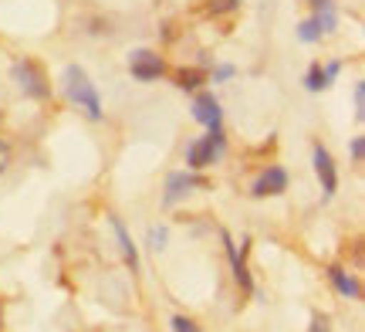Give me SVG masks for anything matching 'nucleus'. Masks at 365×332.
I'll list each match as a JSON object with an SVG mask.
<instances>
[{"label":"nucleus","mask_w":365,"mask_h":332,"mask_svg":"<svg viewBox=\"0 0 365 332\" xmlns=\"http://www.w3.org/2000/svg\"><path fill=\"white\" fill-rule=\"evenodd\" d=\"M61 89H65L68 102L75 109H81L91 122L102 119V95L95 89V81L88 79V71L81 65H68L65 75H61Z\"/></svg>","instance_id":"1"},{"label":"nucleus","mask_w":365,"mask_h":332,"mask_svg":"<svg viewBox=\"0 0 365 332\" xmlns=\"http://www.w3.org/2000/svg\"><path fill=\"white\" fill-rule=\"evenodd\" d=\"M11 79L17 81V89H21L27 99H38V102L51 99V79H48L44 65L34 61V58H17L11 68Z\"/></svg>","instance_id":"2"},{"label":"nucleus","mask_w":365,"mask_h":332,"mask_svg":"<svg viewBox=\"0 0 365 332\" xmlns=\"http://www.w3.org/2000/svg\"><path fill=\"white\" fill-rule=\"evenodd\" d=\"M223 129H210L207 136H200L193 139L190 146H186V166L190 170H207L213 160H220L223 156Z\"/></svg>","instance_id":"3"},{"label":"nucleus","mask_w":365,"mask_h":332,"mask_svg":"<svg viewBox=\"0 0 365 332\" xmlns=\"http://www.w3.org/2000/svg\"><path fill=\"white\" fill-rule=\"evenodd\" d=\"M129 71H132V79L135 81H156L163 79V71H166V61L159 58L156 51H149V48H139V51H132L129 54Z\"/></svg>","instance_id":"4"},{"label":"nucleus","mask_w":365,"mask_h":332,"mask_svg":"<svg viewBox=\"0 0 365 332\" xmlns=\"http://www.w3.org/2000/svg\"><path fill=\"white\" fill-rule=\"evenodd\" d=\"M196 186L203 190V186H210V180H207V176H200L196 170H190V173H173L170 180H166V193H163V203H166V207H173L176 200L186 197V193H190V190H196Z\"/></svg>","instance_id":"5"},{"label":"nucleus","mask_w":365,"mask_h":332,"mask_svg":"<svg viewBox=\"0 0 365 332\" xmlns=\"http://www.w3.org/2000/svg\"><path fill=\"white\" fill-rule=\"evenodd\" d=\"M312 163H314V173H318V180H322V190H325V197H331V193L339 190V170H335V160H331V153H328L322 143L312 149Z\"/></svg>","instance_id":"6"},{"label":"nucleus","mask_w":365,"mask_h":332,"mask_svg":"<svg viewBox=\"0 0 365 332\" xmlns=\"http://www.w3.org/2000/svg\"><path fill=\"white\" fill-rule=\"evenodd\" d=\"M284 190H287V170L284 166H267V170L254 180V186H250L254 197H277V193H284Z\"/></svg>","instance_id":"7"},{"label":"nucleus","mask_w":365,"mask_h":332,"mask_svg":"<svg viewBox=\"0 0 365 332\" xmlns=\"http://www.w3.org/2000/svg\"><path fill=\"white\" fill-rule=\"evenodd\" d=\"M193 119L207 129H220L223 122V112H220V102L213 99V92H200L193 99Z\"/></svg>","instance_id":"8"},{"label":"nucleus","mask_w":365,"mask_h":332,"mask_svg":"<svg viewBox=\"0 0 365 332\" xmlns=\"http://www.w3.org/2000/svg\"><path fill=\"white\" fill-rule=\"evenodd\" d=\"M328 278H331V285H335V292H339L341 298H352V302H359V298H362V285H359V278H355V275H349L345 268L331 265V268H328Z\"/></svg>","instance_id":"9"},{"label":"nucleus","mask_w":365,"mask_h":332,"mask_svg":"<svg viewBox=\"0 0 365 332\" xmlns=\"http://www.w3.org/2000/svg\"><path fill=\"white\" fill-rule=\"evenodd\" d=\"M108 224H112V231H115L118 248H122V258H125V265H129L132 271H139V251H135V244H132V238H129V231H125V224H122L118 217H108Z\"/></svg>","instance_id":"10"},{"label":"nucleus","mask_w":365,"mask_h":332,"mask_svg":"<svg viewBox=\"0 0 365 332\" xmlns=\"http://www.w3.org/2000/svg\"><path fill=\"white\" fill-rule=\"evenodd\" d=\"M223 244H227V254H230V265H234V278L237 285L244 288V292H254V278H250V271H247V261L237 254L234 248V241H230V234H223Z\"/></svg>","instance_id":"11"},{"label":"nucleus","mask_w":365,"mask_h":332,"mask_svg":"<svg viewBox=\"0 0 365 332\" xmlns=\"http://www.w3.org/2000/svg\"><path fill=\"white\" fill-rule=\"evenodd\" d=\"M328 85H331V75H328V68H322L318 61H314V65L308 68V75H304V89H308V92H325Z\"/></svg>","instance_id":"12"},{"label":"nucleus","mask_w":365,"mask_h":332,"mask_svg":"<svg viewBox=\"0 0 365 332\" xmlns=\"http://www.w3.org/2000/svg\"><path fill=\"white\" fill-rule=\"evenodd\" d=\"M203 81H207L203 68H180V71H176V85H180L182 92H193V89H200Z\"/></svg>","instance_id":"13"},{"label":"nucleus","mask_w":365,"mask_h":332,"mask_svg":"<svg viewBox=\"0 0 365 332\" xmlns=\"http://www.w3.org/2000/svg\"><path fill=\"white\" fill-rule=\"evenodd\" d=\"M322 24H318V17H308V21H301L298 24V38L304 41V44H314V41H322Z\"/></svg>","instance_id":"14"},{"label":"nucleus","mask_w":365,"mask_h":332,"mask_svg":"<svg viewBox=\"0 0 365 332\" xmlns=\"http://www.w3.org/2000/svg\"><path fill=\"white\" fill-rule=\"evenodd\" d=\"M166 238H170L166 227H153V231H149V248H153V251H163V248H166Z\"/></svg>","instance_id":"15"},{"label":"nucleus","mask_w":365,"mask_h":332,"mask_svg":"<svg viewBox=\"0 0 365 332\" xmlns=\"http://www.w3.org/2000/svg\"><path fill=\"white\" fill-rule=\"evenodd\" d=\"M240 7V0H213L210 4V14H234Z\"/></svg>","instance_id":"16"},{"label":"nucleus","mask_w":365,"mask_h":332,"mask_svg":"<svg viewBox=\"0 0 365 332\" xmlns=\"http://www.w3.org/2000/svg\"><path fill=\"white\" fill-rule=\"evenodd\" d=\"M355 119H359V122L365 119V85H362V81L355 85Z\"/></svg>","instance_id":"17"},{"label":"nucleus","mask_w":365,"mask_h":332,"mask_svg":"<svg viewBox=\"0 0 365 332\" xmlns=\"http://www.w3.org/2000/svg\"><path fill=\"white\" fill-rule=\"evenodd\" d=\"M173 332H200V329H196L193 319H186V316H173Z\"/></svg>","instance_id":"18"},{"label":"nucleus","mask_w":365,"mask_h":332,"mask_svg":"<svg viewBox=\"0 0 365 332\" xmlns=\"http://www.w3.org/2000/svg\"><path fill=\"white\" fill-rule=\"evenodd\" d=\"M352 160L355 163L365 160V139H362V136H355V139H352Z\"/></svg>","instance_id":"19"},{"label":"nucleus","mask_w":365,"mask_h":332,"mask_svg":"<svg viewBox=\"0 0 365 332\" xmlns=\"http://www.w3.org/2000/svg\"><path fill=\"white\" fill-rule=\"evenodd\" d=\"M308 332H331V326H328L325 316H312V326H308Z\"/></svg>","instance_id":"20"},{"label":"nucleus","mask_w":365,"mask_h":332,"mask_svg":"<svg viewBox=\"0 0 365 332\" xmlns=\"http://www.w3.org/2000/svg\"><path fill=\"white\" fill-rule=\"evenodd\" d=\"M230 75H234V65H220L217 71H213V81H227Z\"/></svg>","instance_id":"21"},{"label":"nucleus","mask_w":365,"mask_h":332,"mask_svg":"<svg viewBox=\"0 0 365 332\" xmlns=\"http://www.w3.org/2000/svg\"><path fill=\"white\" fill-rule=\"evenodd\" d=\"M308 4H314L318 11H322V7H331V0H308Z\"/></svg>","instance_id":"22"}]
</instances>
